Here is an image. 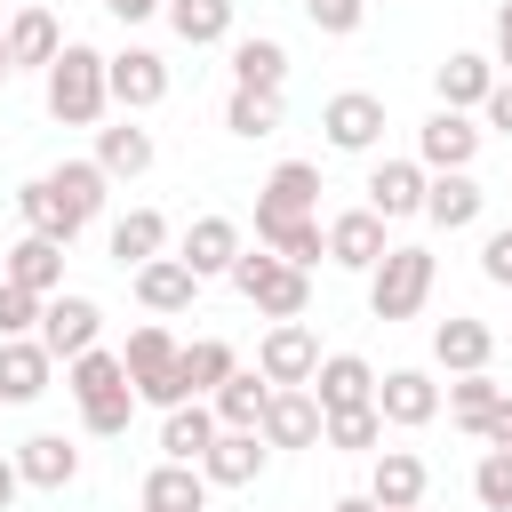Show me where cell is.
<instances>
[{
    "instance_id": "1",
    "label": "cell",
    "mask_w": 512,
    "mask_h": 512,
    "mask_svg": "<svg viewBox=\"0 0 512 512\" xmlns=\"http://www.w3.org/2000/svg\"><path fill=\"white\" fill-rule=\"evenodd\" d=\"M64 392L80 400V424L96 432V440H120L128 432V416H136V392H128V368H120V352H80V360H64Z\"/></svg>"
},
{
    "instance_id": "2",
    "label": "cell",
    "mask_w": 512,
    "mask_h": 512,
    "mask_svg": "<svg viewBox=\"0 0 512 512\" xmlns=\"http://www.w3.org/2000/svg\"><path fill=\"white\" fill-rule=\"evenodd\" d=\"M40 80H48V120H64V128H96L112 104L104 96V48H88V40H64Z\"/></svg>"
},
{
    "instance_id": "3",
    "label": "cell",
    "mask_w": 512,
    "mask_h": 512,
    "mask_svg": "<svg viewBox=\"0 0 512 512\" xmlns=\"http://www.w3.org/2000/svg\"><path fill=\"white\" fill-rule=\"evenodd\" d=\"M264 320H304V304H312V272H296V264H280L272 248H240L232 256V272H224Z\"/></svg>"
},
{
    "instance_id": "4",
    "label": "cell",
    "mask_w": 512,
    "mask_h": 512,
    "mask_svg": "<svg viewBox=\"0 0 512 512\" xmlns=\"http://www.w3.org/2000/svg\"><path fill=\"white\" fill-rule=\"evenodd\" d=\"M120 368H128V392L144 400V408H184V376H176V336L160 328V320H144V328H128V344H120Z\"/></svg>"
},
{
    "instance_id": "5",
    "label": "cell",
    "mask_w": 512,
    "mask_h": 512,
    "mask_svg": "<svg viewBox=\"0 0 512 512\" xmlns=\"http://www.w3.org/2000/svg\"><path fill=\"white\" fill-rule=\"evenodd\" d=\"M432 248H384V264L368 272V312L376 320H416L432 296Z\"/></svg>"
},
{
    "instance_id": "6",
    "label": "cell",
    "mask_w": 512,
    "mask_h": 512,
    "mask_svg": "<svg viewBox=\"0 0 512 512\" xmlns=\"http://www.w3.org/2000/svg\"><path fill=\"white\" fill-rule=\"evenodd\" d=\"M312 216H320V168L312 160H280L256 184V240L280 232V224H312Z\"/></svg>"
},
{
    "instance_id": "7",
    "label": "cell",
    "mask_w": 512,
    "mask_h": 512,
    "mask_svg": "<svg viewBox=\"0 0 512 512\" xmlns=\"http://www.w3.org/2000/svg\"><path fill=\"white\" fill-rule=\"evenodd\" d=\"M96 336H104V304H96V296L56 288V296L40 304V344H48V360H80V352H96Z\"/></svg>"
},
{
    "instance_id": "8",
    "label": "cell",
    "mask_w": 512,
    "mask_h": 512,
    "mask_svg": "<svg viewBox=\"0 0 512 512\" xmlns=\"http://www.w3.org/2000/svg\"><path fill=\"white\" fill-rule=\"evenodd\" d=\"M312 368H320V336H312L304 320H272L264 344H256V376H264L272 392H304Z\"/></svg>"
},
{
    "instance_id": "9",
    "label": "cell",
    "mask_w": 512,
    "mask_h": 512,
    "mask_svg": "<svg viewBox=\"0 0 512 512\" xmlns=\"http://www.w3.org/2000/svg\"><path fill=\"white\" fill-rule=\"evenodd\" d=\"M104 96H112L120 112L168 104V56H160V48H120V56H104Z\"/></svg>"
},
{
    "instance_id": "10",
    "label": "cell",
    "mask_w": 512,
    "mask_h": 512,
    "mask_svg": "<svg viewBox=\"0 0 512 512\" xmlns=\"http://www.w3.org/2000/svg\"><path fill=\"white\" fill-rule=\"evenodd\" d=\"M480 136H488V128H480L472 112H432V120L416 128V168H424V176H456V168L480 160Z\"/></svg>"
},
{
    "instance_id": "11",
    "label": "cell",
    "mask_w": 512,
    "mask_h": 512,
    "mask_svg": "<svg viewBox=\"0 0 512 512\" xmlns=\"http://www.w3.org/2000/svg\"><path fill=\"white\" fill-rule=\"evenodd\" d=\"M320 136H328L336 152H376V144H384V96L336 88V96L320 104Z\"/></svg>"
},
{
    "instance_id": "12",
    "label": "cell",
    "mask_w": 512,
    "mask_h": 512,
    "mask_svg": "<svg viewBox=\"0 0 512 512\" xmlns=\"http://www.w3.org/2000/svg\"><path fill=\"white\" fill-rule=\"evenodd\" d=\"M320 240H328V264H344V272H376L384 248H392V224H384L376 208H344V216L320 224Z\"/></svg>"
},
{
    "instance_id": "13",
    "label": "cell",
    "mask_w": 512,
    "mask_h": 512,
    "mask_svg": "<svg viewBox=\"0 0 512 512\" xmlns=\"http://www.w3.org/2000/svg\"><path fill=\"white\" fill-rule=\"evenodd\" d=\"M376 416H384L392 432H424V424L440 416V384H432L424 368H384V376H376Z\"/></svg>"
},
{
    "instance_id": "14",
    "label": "cell",
    "mask_w": 512,
    "mask_h": 512,
    "mask_svg": "<svg viewBox=\"0 0 512 512\" xmlns=\"http://www.w3.org/2000/svg\"><path fill=\"white\" fill-rule=\"evenodd\" d=\"M304 392L320 400V416H336V408H376V368H368L360 352H320V368H312Z\"/></svg>"
},
{
    "instance_id": "15",
    "label": "cell",
    "mask_w": 512,
    "mask_h": 512,
    "mask_svg": "<svg viewBox=\"0 0 512 512\" xmlns=\"http://www.w3.org/2000/svg\"><path fill=\"white\" fill-rule=\"evenodd\" d=\"M424 488H432V472H424L416 448H376V472H368V504L376 512H416Z\"/></svg>"
},
{
    "instance_id": "16",
    "label": "cell",
    "mask_w": 512,
    "mask_h": 512,
    "mask_svg": "<svg viewBox=\"0 0 512 512\" xmlns=\"http://www.w3.org/2000/svg\"><path fill=\"white\" fill-rule=\"evenodd\" d=\"M48 376H56V360L40 336H0V408H32L48 392Z\"/></svg>"
},
{
    "instance_id": "17",
    "label": "cell",
    "mask_w": 512,
    "mask_h": 512,
    "mask_svg": "<svg viewBox=\"0 0 512 512\" xmlns=\"http://www.w3.org/2000/svg\"><path fill=\"white\" fill-rule=\"evenodd\" d=\"M432 88H440V112H480L488 88H496V64H488L480 48H448V56L432 64Z\"/></svg>"
},
{
    "instance_id": "18",
    "label": "cell",
    "mask_w": 512,
    "mask_h": 512,
    "mask_svg": "<svg viewBox=\"0 0 512 512\" xmlns=\"http://www.w3.org/2000/svg\"><path fill=\"white\" fill-rule=\"evenodd\" d=\"M424 184H432V176H424L416 160H376V168H368V200H360V208H376L384 224L424 216Z\"/></svg>"
},
{
    "instance_id": "19",
    "label": "cell",
    "mask_w": 512,
    "mask_h": 512,
    "mask_svg": "<svg viewBox=\"0 0 512 512\" xmlns=\"http://www.w3.org/2000/svg\"><path fill=\"white\" fill-rule=\"evenodd\" d=\"M240 248H248V240H240V224H232V216H216V208L184 224V272H192V280L232 272V256H240Z\"/></svg>"
},
{
    "instance_id": "20",
    "label": "cell",
    "mask_w": 512,
    "mask_h": 512,
    "mask_svg": "<svg viewBox=\"0 0 512 512\" xmlns=\"http://www.w3.org/2000/svg\"><path fill=\"white\" fill-rule=\"evenodd\" d=\"M256 440L264 448H320V400L312 392H272L264 416H256Z\"/></svg>"
},
{
    "instance_id": "21",
    "label": "cell",
    "mask_w": 512,
    "mask_h": 512,
    "mask_svg": "<svg viewBox=\"0 0 512 512\" xmlns=\"http://www.w3.org/2000/svg\"><path fill=\"white\" fill-rule=\"evenodd\" d=\"M488 352H496V336H488V320H472V312H448V320L432 328V360H440L448 376H480Z\"/></svg>"
},
{
    "instance_id": "22",
    "label": "cell",
    "mask_w": 512,
    "mask_h": 512,
    "mask_svg": "<svg viewBox=\"0 0 512 512\" xmlns=\"http://www.w3.org/2000/svg\"><path fill=\"white\" fill-rule=\"evenodd\" d=\"M216 408L208 400H184V408H168L160 416V464H200L208 448H216Z\"/></svg>"
},
{
    "instance_id": "23",
    "label": "cell",
    "mask_w": 512,
    "mask_h": 512,
    "mask_svg": "<svg viewBox=\"0 0 512 512\" xmlns=\"http://www.w3.org/2000/svg\"><path fill=\"white\" fill-rule=\"evenodd\" d=\"M264 464H272V448L256 432H216V448L200 456V480L208 488H248V480H264Z\"/></svg>"
},
{
    "instance_id": "24",
    "label": "cell",
    "mask_w": 512,
    "mask_h": 512,
    "mask_svg": "<svg viewBox=\"0 0 512 512\" xmlns=\"http://www.w3.org/2000/svg\"><path fill=\"white\" fill-rule=\"evenodd\" d=\"M480 208H488V192L472 184V168H456V176H432V184H424V224H440V232H472V224H480Z\"/></svg>"
},
{
    "instance_id": "25",
    "label": "cell",
    "mask_w": 512,
    "mask_h": 512,
    "mask_svg": "<svg viewBox=\"0 0 512 512\" xmlns=\"http://www.w3.org/2000/svg\"><path fill=\"white\" fill-rule=\"evenodd\" d=\"M0 280H8V288H32V296H56V288H64V248L40 240V232H24V240L0 256Z\"/></svg>"
},
{
    "instance_id": "26",
    "label": "cell",
    "mask_w": 512,
    "mask_h": 512,
    "mask_svg": "<svg viewBox=\"0 0 512 512\" xmlns=\"http://www.w3.org/2000/svg\"><path fill=\"white\" fill-rule=\"evenodd\" d=\"M16 480H24V488H72V480H80V448H72L64 432H32V440L16 448Z\"/></svg>"
},
{
    "instance_id": "27",
    "label": "cell",
    "mask_w": 512,
    "mask_h": 512,
    "mask_svg": "<svg viewBox=\"0 0 512 512\" xmlns=\"http://www.w3.org/2000/svg\"><path fill=\"white\" fill-rule=\"evenodd\" d=\"M16 216H24V232H40V240H56V248H72V240L88 232V224L64 208V192H56L48 176H32V184L16 192Z\"/></svg>"
},
{
    "instance_id": "28",
    "label": "cell",
    "mask_w": 512,
    "mask_h": 512,
    "mask_svg": "<svg viewBox=\"0 0 512 512\" xmlns=\"http://www.w3.org/2000/svg\"><path fill=\"white\" fill-rule=\"evenodd\" d=\"M56 48H64V32H56L48 8H16V16H8V64H16V72H48Z\"/></svg>"
},
{
    "instance_id": "29",
    "label": "cell",
    "mask_w": 512,
    "mask_h": 512,
    "mask_svg": "<svg viewBox=\"0 0 512 512\" xmlns=\"http://www.w3.org/2000/svg\"><path fill=\"white\" fill-rule=\"evenodd\" d=\"M192 296H200V280L184 272V256L136 264V304H144V312H192Z\"/></svg>"
},
{
    "instance_id": "30",
    "label": "cell",
    "mask_w": 512,
    "mask_h": 512,
    "mask_svg": "<svg viewBox=\"0 0 512 512\" xmlns=\"http://www.w3.org/2000/svg\"><path fill=\"white\" fill-rule=\"evenodd\" d=\"M240 368V352L224 344V336H192V344H176V376H184V400H208L224 376Z\"/></svg>"
},
{
    "instance_id": "31",
    "label": "cell",
    "mask_w": 512,
    "mask_h": 512,
    "mask_svg": "<svg viewBox=\"0 0 512 512\" xmlns=\"http://www.w3.org/2000/svg\"><path fill=\"white\" fill-rule=\"evenodd\" d=\"M136 504L144 512H208V480H200V464H152Z\"/></svg>"
},
{
    "instance_id": "32",
    "label": "cell",
    "mask_w": 512,
    "mask_h": 512,
    "mask_svg": "<svg viewBox=\"0 0 512 512\" xmlns=\"http://www.w3.org/2000/svg\"><path fill=\"white\" fill-rule=\"evenodd\" d=\"M232 88H288V48L272 40V32H248V40H232Z\"/></svg>"
},
{
    "instance_id": "33",
    "label": "cell",
    "mask_w": 512,
    "mask_h": 512,
    "mask_svg": "<svg viewBox=\"0 0 512 512\" xmlns=\"http://www.w3.org/2000/svg\"><path fill=\"white\" fill-rule=\"evenodd\" d=\"M264 400H272V384H264L256 368H232V376H224V384L208 392V408H216V424H224V432H256Z\"/></svg>"
},
{
    "instance_id": "34",
    "label": "cell",
    "mask_w": 512,
    "mask_h": 512,
    "mask_svg": "<svg viewBox=\"0 0 512 512\" xmlns=\"http://www.w3.org/2000/svg\"><path fill=\"white\" fill-rule=\"evenodd\" d=\"M160 8H168V32H176L184 48L232 40V0H160Z\"/></svg>"
},
{
    "instance_id": "35",
    "label": "cell",
    "mask_w": 512,
    "mask_h": 512,
    "mask_svg": "<svg viewBox=\"0 0 512 512\" xmlns=\"http://www.w3.org/2000/svg\"><path fill=\"white\" fill-rule=\"evenodd\" d=\"M48 184L64 192V208H72L80 224H96V216H104V192H112V176H104L96 160H56V168H48Z\"/></svg>"
},
{
    "instance_id": "36",
    "label": "cell",
    "mask_w": 512,
    "mask_h": 512,
    "mask_svg": "<svg viewBox=\"0 0 512 512\" xmlns=\"http://www.w3.org/2000/svg\"><path fill=\"white\" fill-rule=\"evenodd\" d=\"M96 168H104V176H144V168H152V128H136V120L96 128Z\"/></svg>"
},
{
    "instance_id": "37",
    "label": "cell",
    "mask_w": 512,
    "mask_h": 512,
    "mask_svg": "<svg viewBox=\"0 0 512 512\" xmlns=\"http://www.w3.org/2000/svg\"><path fill=\"white\" fill-rule=\"evenodd\" d=\"M160 248H168V216H160V208H128V216L112 224V256H120L128 272H136V264H152Z\"/></svg>"
},
{
    "instance_id": "38",
    "label": "cell",
    "mask_w": 512,
    "mask_h": 512,
    "mask_svg": "<svg viewBox=\"0 0 512 512\" xmlns=\"http://www.w3.org/2000/svg\"><path fill=\"white\" fill-rule=\"evenodd\" d=\"M224 128L248 136V144H256V136H280V96H272V88H232V96H224Z\"/></svg>"
},
{
    "instance_id": "39",
    "label": "cell",
    "mask_w": 512,
    "mask_h": 512,
    "mask_svg": "<svg viewBox=\"0 0 512 512\" xmlns=\"http://www.w3.org/2000/svg\"><path fill=\"white\" fill-rule=\"evenodd\" d=\"M376 440H384V416H376V408H336V416H320V448L376 456Z\"/></svg>"
},
{
    "instance_id": "40",
    "label": "cell",
    "mask_w": 512,
    "mask_h": 512,
    "mask_svg": "<svg viewBox=\"0 0 512 512\" xmlns=\"http://www.w3.org/2000/svg\"><path fill=\"white\" fill-rule=\"evenodd\" d=\"M496 392H504V384H496V376L480 368V376H448V392H440V400H448V416H456V424H464V432L480 440V424H488Z\"/></svg>"
},
{
    "instance_id": "41",
    "label": "cell",
    "mask_w": 512,
    "mask_h": 512,
    "mask_svg": "<svg viewBox=\"0 0 512 512\" xmlns=\"http://www.w3.org/2000/svg\"><path fill=\"white\" fill-rule=\"evenodd\" d=\"M472 496H480L488 512H512V456H504V448H488V456L472 464Z\"/></svg>"
},
{
    "instance_id": "42",
    "label": "cell",
    "mask_w": 512,
    "mask_h": 512,
    "mask_svg": "<svg viewBox=\"0 0 512 512\" xmlns=\"http://www.w3.org/2000/svg\"><path fill=\"white\" fill-rule=\"evenodd\" d=\"M360 16H368V0H304V24H312V32H328V40H352V32H360Z\"/></svg>"
},
{
    "instance_id": "43",
    "label": "cell",
    "mask_w": 512,
    "mask_h": 512,
    "mask_svg": "<svg viewBox=\"0 0 512 512\" xmlns=\"http://www.w3.org/2000/svg\"><path fill=\"white\" fill-rule=\"evenodd\" d=\"M40 304H48V296H32V288H8V280H0V336H40Z\"/></svg>"
},
{
    "instance_id": "44",
    "label": "cell",
    "mask_w": 512,
    "mask_h": 512,
    "mask_svg": "<svg viewBox=\"0 0 512 512\" xmlns=\"http://www.w3.org/2000/svg\"><path fill=\"white\" fill-rule=\"evenodd\" d=\"M480 280H496V288H512V224H496V232L480 240Z\"/></svg>"
},
{
    "instance_id": "45",
    "label": "cell",
    "mask_w": 512,
    "mask_h": 512,
    "mask_svg": "<svg viewBox=\"0 0 512 512\" xmlns=\"http://www.w3.org/2000/svg\"><path fill=\"white\" fill-rule=\"evenodd\" d=\"M480 448H512V392H496V408L480 424Z\"/></svg>"
},
{
    "instance_id": "46",
    "label": "cell",
    "mask_w": 512,
    "mask_h": 512,
    "mask_svg": "<svg viewBox=\"0 0 512 512\" xmlns=\"http://www.w3.org/2000/svg\"><path fill=\"white\" fill-rule=\"evenodd\" d=\"M480 120H488L496 136H512V80H496V88H488V104H480Z\"/></svg>"
},
{
    "instance_id": "47",
    "label": "cell",
    "mask_w": 512,
    "mask_h": 512,
    "mask_svg": "<svg viewBox=\"0 0 512 512\" xmlns=\"http://www.w3.org/2000/svg\"><path fill=\"white\" fill-rule=\"evenodd\" d=\"M488 64H496V80H512V0L496 8V56Z\"/></svg>"
},
{
    "instance_id": "48",
    "label": "cell",
    "mask_w": 512,
    "mask_h": 512,
    "mask_svg": "<svg viewBox=\"0 0 512 512\" xmlns=\"http://www.w3.org/2000/svg\"><path fill=\"white\" fill-rule=\"evenodd\" d=\"M120 24H144V16H160V0H104Z\"/></svg>"
},
{
    "instance_id": "49",
    "label": "cell",
    "mask_w": 512,
    "mask_h": 512,
    "mask_svg": "<svg viewBox=\"0 0 512 512\" xmlns=\"http://www.w3.org/2000/svg\"><path fill=\"white\" fill-rule=\"evenodd\" d=\"M16 496H24V480H16V456H0V512H8Z\"/></svg>"
},
{
    "instance_id": "50",
    "label": "cell",
    "mask_w": 512,
    "mask_h": 512,
    "mask_svg": "<svg viewBox=\"0 0 512 512\" xmlns=\"http://www.w3.org/2000/svg\"><path fill=\"white\" fill-rule=\"evenodd\" d=\"M328 512H376V504H368V496H336Z\"/></svg>"
},
{
    "instance_id": "51",
    "label": "cell",
    "mask_w": 512,
    "mask_h": 512,
    "mask_svg": "<svg viewBox=\"0 0 512 512\" xmlns=\"http://www.w3.org/2000/svg\"><path fill=\"white\" fill-rule=\"evenodd\" d=\"M8 72H16V64H8V24H0V88H8Z\"/></svg>"
},
{
    "instance_id": "52",
    "label": "cell",
    "mask_w": 512,
    "mask_h": 512,
    "mask_svg": "<svg viewBox=\"0 0 512 512\" xmlns=\"http://www.w3.org/2000/svg\"><path fill=\"white\" fill-rule=\"evenodd\" d=\"M504 456H512V448H504Z\"/></svg>"
},
{
    "instance_id": "53",
    "label": "cell",
    "mask_w": 512,
    "mask_h": 512,
    "mask_svg": "<svg viewBox=\"0 0 512 512\" xmlns=\"http://www.w3.org/2000/svg\"><path fill=\"white\" fill-rule=\"evenodd\" d=\"M416 512H424V504H416Z\"/></svg>"
},
{
    "instance_id": "54",
    "label": "cell",
    "mask_w": 512,
    "mask_h": 512,
    "mask_svg": "<svg viewBox=\"0 0 512 512\" xmlns=\"http://www.w3.org/2000/svg\"><path fill=\"white\" fill-rule=\"evenodd\" d=\"M136 512H144V504H136Z\"/></svg>"
},
{
    "instance_id": "55",
    "label": "cell",
    "mask_w": 512,
    "mask_h": 512,
    "mask_svg": "<svg viewBox=\"0 0 512 512\" xmlns=\"http://www.w3.org/2000/svg\"><path fill=\"white\" fill-rule=\"evenodd\" d=\"M368 8H376V0H368Z\"/></svg>"
}]
</instances>
